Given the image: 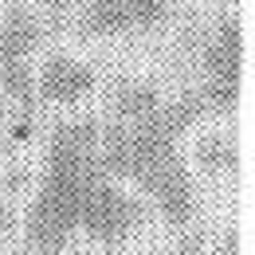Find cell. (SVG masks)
Wrapping results in <instances>:
<instances>
[{
    "label": "cell",
    "instance_id": "cell-1",
    "mask_svg": "<svg viewBox=\"0 0 255 255\" xmlns=\"http://www.w3.org/2000/svg\"><path fill=\"white\" fill-rule=\"evenodd\" d=\"M145 228V200L126 189L98 149V114L59 118L47 133L43 177L24 208V244L32 255H63L75 236L126 244Z\"/></svg>",
    "mask_w": 255,
    "mask_h": 255
},
{
    "label": "cell",
    "instance_id": "cell-2",
    "mask_svg": "<svg viewBox=\"0 0 255 255\" xmlns=\"http://www.w3.org/2000/svg\"><path fill=\"white\" fill-rule=\"evenodd\" d=\"M204 110L200 91L165 98L145 79H122L110 91L106 118H98L102 165L153 200L169 228H189L196 220V181L181 137Z\"/></svg>",
    "mask_w": 255,
    "mask_h": 255
},
{
    "label": "cell",
    "instance_id": "cell-3",
    "mask_svg": "<svg viewBox=\"0 0 255 255\" xmlns=\"http://www.w3.org/2000/svg\"><path fill=\"white\" fill-rule=\"evenodd\" d=\"M196 63H200V98L208 110H236L240 102V75H244V24L236 12H220L196 39Z\"/></svg>",
    "mask_w": 255,
    "mask_h": 255
},
{
    "label": "cell",
    "instance_id": "cell-4",
    "mask_svg": "<svg viewBox=\"0 0 255 255\" xmlns=\"http://www.w3.org/2000/svg\"><path fill=\"white\" fill-rule=\"evenodd\" d=\"M47 39V24L39 16V8L16 0L4 8L0 16V87L4 95L20 102L24 118H32L35 110V71L32 59Z\"/></svg>",
    "mask_w": 255,
    "mask_h": 255
},
{
    "label": "cell",
    "instance_id": "cell-5",
    "mask_svg": "<svg viewBox=\"0 0 255 255\" xmlns=\"http://www.w3.org/2000/svg\"><path fill=\"white\" fill-rule=\"evenodd\" d=\"M169 16H173V0H83L79 32L83 35L153 32Z\"/></svg>",
    "mask_w": 255,
    "mask_h": 255
},
{
    "label": "cell",
    "instance_id": "cell-6",
    "mask_svg": "<svg viewBox=\"0 0 255 255\" xmlns=\"http://www.w3.org/2000/svg\"><path fill=\"white\" fill-rule=\"evenodd\" d=\"M95 83H98L95 67L75 59V55H67V51L43 55V63L35 71V95H43L47 102H63V106L87 98L95 91Z\"/></svg>",
    "mask_w": 255,
    "mask_h": 255
},
{
    "label": "cell",
    "instance_id": "cell-7",
    "mask_svg": "<svg viewBox=\"0 0 255 255\" xmlns=\"http://www.w3.org/2000/svg\"><path fill=\"white\" fill-rule=\"evenodd\" d=\"M196 161L204 173H232L236 169V141L224 133H208L196 145Z\"/></svg>",
    "mask_w": 255,
    "mask_h": 255
},
{
    "label": "cell",
    "instance_id": "cell-8",
    "mask_svg": "<svg viewBox=\"0 0 255 255\" xmlns=\"http://www.w3.org/2000/svg\"><path fill=\"white\" fill-rule=\"evenodd\" d=\"M216 255H240V236H236V228H228V232H224Z\"/></svg>",
    "mask_w": 255,
    "mask_h": 255
},
{
    "label": "cell",
    "instance_id": "cell-9",
    "mask_svg": "<svg viewBox=\"0 0 255 255\" xmlns=\"http://www.w3.org/2000/svg\"><path fill=\"white\" fill-rule=\"evenodd\" d=\"M4 228H8V204H0V236H4Z\"/></svg>",
    "mask_w": 255,
    "mask_h": 255
},
{
    "label": "cell",
    "instance_id": "cell-10",
    "mask_svg": "<svg viewBox=\"0 0 255 255\" xmlns=\"http://www.w3.org/2000/svg\"><path fill=\"white\" fill-rule=\"evenodd\" d=\"M4 110H8V95H4V87H0V122H4Z\"/></svg>",
    "mask_w": 255,
    "mask_h": 255
}]
</instances>
